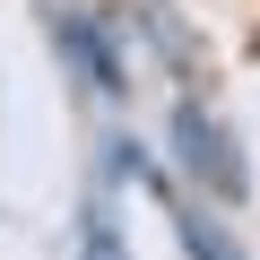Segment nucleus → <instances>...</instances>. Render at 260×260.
<instances>
[{
	"label": "nucleus",
	"mask_w": 260,
	"mask_h": 260,
	"mask_svg": "<svg viewBox=\"0 0 260 260\" xmlns=\"http://www.w3.org/2000/svg\"><path fill=\"white\" fill-rule=\"evenodd\" d=\"M174 156H182V174H191L208 200H243V191H251V174H243V148L217 130V113H200L191 95L174 104Z\"/></svg>",
	"instance_id": "nucleus-1"
},
{
	"label": "nucleus",
	"mask_w": 260,
	"mask_h": 260,
	"mask_svg": "<svg viewBox=\"0 0 260 260\" xmlns=\"http://www.w3.org/2000/svg\"><path fill=\"white\" fill-rule=\"evenodd\" d=\"M182 251H191V260H243V251H234V234H225L208 208H182Z\"/></svg>",
	"instance_id": "nucleus-2"
},
{
	"label": "nucleus",
	"mask_w": 260,
	"mask_h": 260,
	"mask_svg": "<svg viewBox=\"0 0 260 260\" xmlns=\"http://www.w3.org/2000/svg\"><path fill=\"white\" fill-rule=\"evenodd\" d=\"M78 260H130V251H121V225H113V208H104V200H87V234H78Z\"/></svg>",
	"instance_id": "nucleus-3"
}]
</instances>
